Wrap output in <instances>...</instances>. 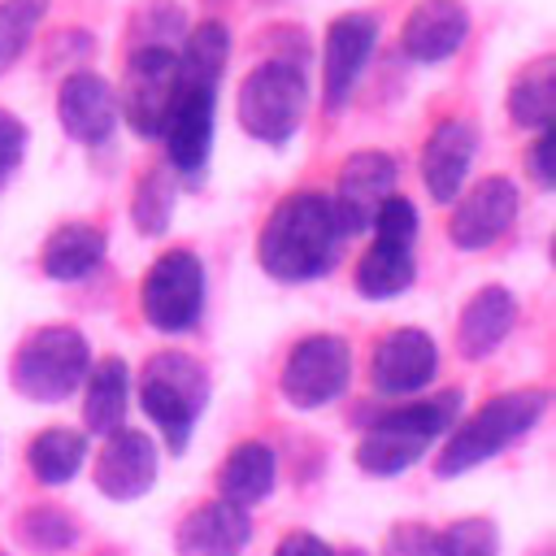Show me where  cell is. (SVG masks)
I'll return each mask as SVG.
<instances>
[{"mask_svg": "<svg viewBox=\"0 0 556 556\" xmlns=\"http://www.w3.org/2000/svg\"><path fill=\"white\" fill-rule=\"evenodd\" d=\"M339 243H343V235H339L330 195L291 191L269 208V217L256 235V261L278 282H308L334 265Z\"/></svg>", "mask_w": 556, "mask_h": 556, "instance_id": "1", "label": "cell"}, {"mask_svg": "<svg viewBox=\"0 0 556 556\" xmlns=\"http://www.w3.org/2000/svg\"><path fill=\"white\" fill-rule=\"evenodd\" d=\"M543 413H547V391L543 387H517V391H504V395L486 400L478 413H469L465 421H456L443 434V452L434 456V473L439 478L469 473L473 465L500 456L521 434H530Z\"/></svg>", "mask_w": 556, "mask_h": 556, "instance_id": "2", "label": "cell"}, {"mask_svg": "<svg viewBox=\"0 0 556 556\" xmlns=\"http://www.w3.org/2000/svg\"><path fill=\"white\" fill-rule=\"evenodd\" d=\"M456 413H460V391L387 408L378 421L365 426L356 443V465L369 478H400L408 465H417L430 452V443H439L456 426Z\"/></svg>", "mask_w": 556, "mask_h": 556, "instance_id": "3", "label": "cell"}, {"mask_svg": "<svg viewBox=\"0 0 556 556\" xmlns=\"http://www.w3.org/2000/svg\"><path fill=\"white\" fill-rule=\"evenodd\" d=\"M213 395L208 369L187 352H156L139 369V408L156 421L169 452H182Z\"/></svg>", "mask_w": 556, "mask_h": 556, "instance_id": "4", "label": "cell"}, {"mask_svg": "<svg viewBox=\"0 0 556 556\" xmlns=\"http://www.w3.org/2000/svg\"><path fill=\"white\" fill-rule=\"evenodd\" d=\"M91 369V343L74 326H39L26 334L13 352L9 378L22 400L35 404H61L70 400Z\"/></svg>", "mask_w": 556, "mask_h": 556, "instance_id": "5", "label": "cell"}, {"mask_svg": "<svg viewBox=\"0 0 556 556\" xmlns=\"http://www.w3.org/2000/svg\"><path fill=\"white\" fill-rule=\"evenodd\" d=\"M308 109V78L295 61H261L256 70H248L243 87H239V126L269 148H282Z\"/></svg>", "mask_w": 556, "mask_h": 556, "instance_id": "6", "label": "cell"}, {"mask_svg": "<svg viewBox=\"0 0 556 556\" xmlns=\"http://www.w3.org/2000/svg\"><path fill=\"white\" fill-rule=\"evenodd\" d=\"M174 91H178V52H174V43H139L126 61V78H122V91H117V117L139 139H161Z\"/></svg>", "mask_w": 556, "mask_h": 556, "instance_id": "7", "label": "cell"}, {"mask_svg": "<svg viewBox=\"0 0 556 556\" xmlns=\"http://www.w3.org/2000/svg\"><path fill=\"white\" fill-rule=\"evenodd\" d=\"M139 304L152 330L161 334H182L200 321L204 313V265L191 248H174L161 252L152 261V269L143 274L139 287Z\"/></svg>", "mask_w": 556, "mask_h": 556, "instance_id": "8", "label": "cell"}, {"mask_svg": "<svg viewBox=\"0 0 556 556\" xmlns=\"http://www.w3.org/2000/svg\"><path fill=\"white\" fill-rule=\"evenodd\" d=\"M352 382V348L339 334H304L282 365V400L291 408H321Z\"/></svg>", "mask_w": 556, "mask_h": 556, "instance_id": "9", "label": "cell"}, {"mask_svg": "<svg viewBox=\"0 0 556 556\" xmlns=\"http://www.w3.org/2000/svg\"><path fill=\"white\" fill-rule=\"evenodd\" d=\"M395 156L391 152H378V148H365V152H352L343 165H339V178H334V191H330V208H334V222H339V235H361L369 230L378 204L387 195H395Z\"/></svg>", "mask_w": 556, "mask_h": 556, "instance_id": "10", "label": "cell"}, {"mask_svg": "<svg viewBox=\"0 0 556 556\" xmlns=\"http://www.w3.org/2000/svg\"><path fill=\"white\" fill-rule=\"evenodd\" d=\"M374 43H378V22L369 13H343L330 22L326 48H321V104L330 113H339L352 100L374 56Z\"/></svg>", "mask_w": 556, "mask_h": 556, "instance_id": "11", "label": "cell"}, {"mask_svg": "<svg viewBox=\"0 0 556 556\" xmlns=\"http://www.w3.org/2000/svg\"><path fill=\"white\" fill-rule=\"evenodd\" d=\"M213 122H217V87L178 78V91H174V104H169V117H165V130H161L169 169L200 174L208 165Z\"/></svg>", "mask_w": 556, "mask_h": 556, "instance_id": "12", "label": "cell"}, {"mask_svg": "<svg viewBox=\"0 0 556 556\" xmlns=\"http://www.w3.org/2000/svg\"><path fill=\"white\" fill-rule=\"evenodd\" d=\"M517 204H521V191L513 178L504 174H491L482 182H473L469 191L456 195V208H452V222H447V239L465 252H478V248H491L495 239L508 235L513 217H517Z\"/></svg>", "mask_w": 556, "mask_h": 556, "instance_id": "13", "label": "cell"}, {"mask_svg": "<svg viewBox=\"0 0 556 556\" xmlns=\"http://www.w3.org/2000/svg\"><path fill=\"white\" fill-rule=\"evenodd\" d=\"M434 374H439V348L417 326H400L382 334L369 352V378L382 395H417L434 382Z\"/></svg>", "mask_w": 556, "mask_h": 556, "instance_id": "14", "label": "cell"}, {"mask_svg": "<svg viewBox=\"0 0 556 556\" xmlns=\"http://www.w3.org/2000/svg\"><path fill=\"white\" fill-rule=\"evenodd\" d=\"M156 482V447L143 430H113L104 434V447L96 456V491L113 504H130L148 495Z\"/></svg>", "mask_w": 556, "mask_h": 556, "instance_id": "15", "label": "cell"}, {"mask_svg": "<svg viewBox=\"0 0 556 556\" xmlns=\"http://www.w3.org/2000/svg\"><path fill=\"white\" fill-rule=\"evenodd\" d=\"M56 122L74 143H87V148L104 143L113 135V126H117V91H113V83H104L91 70L65 74V83L56 91Z\"/></svg>", "mask_w": 556, "mask_h": 556, "instance_id": "16", "label": "cell"}, {"mask_svg": "<svg viewBox=\"0 0 556 556\" xmlns=\"http://www.w3.org/2000/svg\"><path fill=\"white\" fill-rule=\"evenodd\" d=\"M478 156V126L465 117H443L421 148V182L430 191V200L452 204L465 187V174Z\"/></svg>", "mask_w": 556, "mask_h": 556, "instance_id": "17", "label": "cell"}, {"mask_svg": "<svg viewBox=\"0 0 556 556\" xmlns=\"http://www.w3.org/2000/svg\"><path fill=\"white\" fill-rule=\"evenodd\" d=\"M465 39H469L465 0H417L400 30V48L421 65H439V61L456 56L465 48Z\"/></svg>", "mask_w": 556, "mask_h": 556, "instance_id": "18", "label": "cell"}, {"mask_svg": "<svg viewBox=\"0 0 556 556\" xmlns=\"http://www.w3.org/2000/svg\"><path fill=\"white\" fill-rule=\"evenodd\" d=\"M248 543H252V517L248 508L226 504V500L195 504L174 530L178 556H243Z\"/></svg>", "mask_w": 556, "mask_h": 556, "instance_id": "19", "label": "cell"}, {"mask_svg": "<svg viewBox=\"0 0 556 556\" xmlns=\"http://www.w3.org/2000/svg\"><path fill=\"white\" fill-rule=\"evenodd\" d=\"M513 321H517V300H513L508 287H482V291H473L465 300L460 317H456V352L465 361L491 356L508 339Z\"/></svg>", "mask_w": 556, "mask_h": 556, "instance_id": "20", "label": "cell"}, {"mask_svg": "<svg viewBox=\"0 0 556 556\" xmlns=\"http://www.w3.org/2000/svg\"><path fill=\"white\" fill-rule=\"evenodd\" d=\"M126 408H130V369L122 356H104L91 361L87 378H83V426L91 434H113L126 426Z\"/></svg>", "mask_w": 556, "mask_h": 556, "instance_id": "21", "label": "cell"}, {"mask_svg": "<svg viewBox=\"0 0 556 556\" xmlns=\"http://www.w3.org/2000/svg\"><path fill=\"white\" fill-rule=\"evenodd\" d=\"M278 482V456L269 443L261 439H248V443H235L230 456L222 460L217 469V491L226 504H239V508H252L261 504Z\"/></svg>", "mask_w": 556, "mask_h": 556, "instance_id": "22", "label": "cell"}, {"mask_svg": "<svg viewBox=\"0 0 556 556\" xmlns=\"http://www.w3.org/2000/svg\"><path fill=\"white\" fill-rule=\"evenodd\" d=\"M104 252H109V239H104L100 226H91V222H65V226H56L43 239L39 265L56 282H78V278H87L104 261Z\"/></svg>", "mask_w": 556, "mask_h": 556, "instance_id": "23", "label": "cell"}, {"mask_svg": "<svg viewBox=\"0 0 556 556\" xmlns=\"http://www.w3.org/2000/svg\"><path fill=\"white\" fill-rule=\"evenodd\" d=\"M87 465V434L74 426H48L26 443V469L43 486H65Z\"/></svg>", "mask_w": 556, "mask_h": 556, "instance_id": "24", "label": "cell"}, {"mask_svg": "<svg viewBox=\"0 0 556 556\" xmlns=\"http://www.w3.org/2000/svg\"><path fill=\"white\" fill-rule=\"evenodd\" d=\"M508 117L521 130H547L556 117V56H534L508 87Z\"/></svg>", "mask_w": 556, "mask_h": 556, "instance_id": "25", "label": "cell"}, {"mask_svg": "<svg viewBox=\"0 0 556 556\" xmlns=\"http://www.w3.org/2000/svg\"><path fill=\"white\" fill-rule=\"evenodd\" d=\"M413 278H417L413 248H395V243H378V239L356 265V291L365 300H391V295L408 291Z\"/></svg>", "mask_w": 556, "mask_h": 556, "instance_id": "26", "label": "cell"}, {"mask_svg": "<svg viewBox=\"0 0 556 556\" xmlns=\"http://www.w3.org/2000/svg\"><path fill=\"white\" fill-rule=\"evenodd\" d=\"M226 61H230V30L222 22H200L187 30V39L178 48V78L217 87Z\"/></svg>", "mask_w": 556, "mask_h": 556, "instance_id": "27", "label": "cell"}, {"mask_svg": "<svg viewBox=\"0 0 556 556\" xmlns=\"http://www.w3.org/2000/svg\"><path fill=\"white\" fill-rule=\"evenodd\" d=\"M13 530H17V539H22L30 552H39V556H61V552H70V547L78 543V521H74L65 508H56V504H35V508H26Z\"/></svg>", "mask_w": 556, "mask_h": 556, "instance_id": "28", "label": "cell"}, {"mask_svg": "<svg viewBox=\"0 0 556 556\" xmlns=\"http://www.w3.org/2000/svg\"><path fill=\"white\" fill-rule=\"evenodd\" d=\"M174 174L165 165L148 169L139 182H135V195H130V222L139 235H165L169 217H174Z\"/></svg>", "mask_w": 556, "mask_h": 556, "instance_id": "29", "label": "cell"}, {"mask_svg": "<svg viewBox=\"0 0 556 556\" xmlns=\"http://www.w3.org/2000/svg\"><path fill=\"white\" fill-rule=\"evenodd\" d=\"M43 17L48 0H0V78L22 61Z\"/></svg>", "mask_w": 556, "mask_h": 556, "instance_id": "30", "label": "cell"}, {"mask_svg": "<svg viewBox=\"0 0 556 556\" xmlns=\"http://www.w3.org/2000/svg\"><path fill=\"white\" fill-rule=\"evenodd\" d=\"M434 556H500V526L491 517H460L434 530Z\"/></svg>", "mask_w": 556, "mask_h": 556, "instance_id": "31", "label": "cell"}, {"mask_svg": "<svg viewBox=\"0 0 556 556\" xmlns=\"http://www.w3.org/2000/svg\"><path fill=\"white\" fill-rule=\"evenodd\" d=\"M369 230L378 235V243H395V248H413L417 243V230H421V217L413 208V200L404 195H387L369 222Z\"/></svg>", "mask_w": 556, "mask_h": 556, "instance_id": "32", "label": "cell"}, {"mask_svg": "<svg viewBox=\"0 0 556 556\" xmlns=\"http://www.w3.org/2000/svg\"><path fill=\"white\" fill-rule=\"evenodd\" d=\"M378 556H434V526H426V521H395L382 534Z\"/></svg>", "mask_w": 556, "mask_h": 556, "instance_id": "33", "label": "cell"}, {"mask_svg": "<svg viewBox=\"0 0 556 556\" xmlns=\"http://www.w3.org/2000/svg\"><path fill=\"white\" fill-rule=\"evenodd\" d=\"M530 178L543 187V191H552L556 187V130L547 126V130H534V143H530Z\"/></svg>", "mask_w": 556, "mask_h": 556, "instance_id": "34", "label": "cell"}, {"mask_svg": "<svg viewBox=\"0 0 556 556\" xmlns=\"http://www.w3.org/2000/svg\"><path fill=\"white\" fill-rule=\"evenodd\" d=\"M22 152H26V126L9 109H0V182L17 169Z\"/></svg>", "mask_w": 556, "mask_h": 556, "instance_id": "35", "label": "cell"}, {"mask_svg": "<svg viewBox=\"0 0 556 556\" xmlns=\"http://www.w3.org/2000/svg\"><path fill=\"white\" fill-rule=\"evenodd\" d=\"M274 556H330V547H326V539L313 534V530H291L287 539H278Z\"/></svg>", "mask_w": 556, "mask_h": 556, "instance_id": "36", "label": "cell"}, {"mask_svg": "<svg viewBox=\"0 0 556 556\" xmlns=\"http://www.w3.org/2000/svg\"><path fill=\"white\" fill-rule=\"evenodd\" d=\"M339 556H365V552H339Z\"/></svg>", "mask_w": 556, "mask_h": 556, "instance_id": "37", "label": "cell"}]
</instances>
